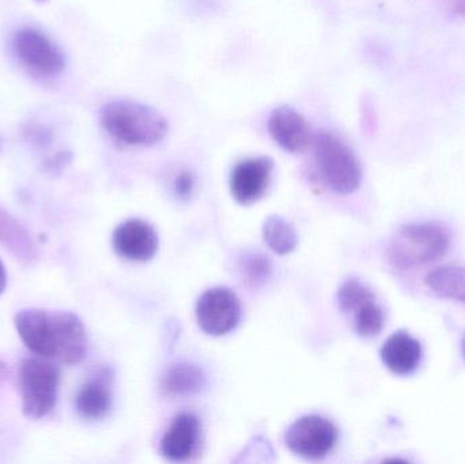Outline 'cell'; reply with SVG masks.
<instances>
[{
    "mask_svg": "<svg viewBox=\"0 0 465 464\" xmlns=\"http://www.w3.org/2000/svg\"><path fill=\"white\" fill-rule=\"evenodd\" d=\"M15 327L27 349L43 359L76 365L86 356V330L75 313L19 311Z\"/></svg>",
    "mask_w": 465,
    "mask_h": 464,
    "instance_id": "1",
    "label": "cell"
},
{
    "mask_svg": "<svg viewBox=\"0 0 465 464\" xmlns=\"http://www.w3.org/2000/svg\"><path fill=\"white\" fill-rule=\"evenodd\" d=\"M450 242L452 234L444 223H410L393 234L385 250V259L395 269L409 270L441 258L450 250Z\"/></svg>",
    "mask_w": 465,
    "mask_h": 464,
    "instance_id": "2",
    "label": "cell"
},
{
    "mask_svg": "<svg viewBox=\"0 0 465 464\" xmlns=\"http://www.w3.org/2000/svg\"><path fill=\"white\" fill-rule=\"evenodd\" d=\"M101 123L106 133L128 146H154L169 131L165 117L135 101H114L104 106Z\"/></svg>",
    "mask_w": 465,
    "mask_h": 464,
    "instance_id": "3",
    "label": "cell"
},
{
    "mask_svg": "<svg viewBox=\"0 0 465 464\" xmlns=\"http://www.w3.org/2000/svg\"><path fill=\"white\" fill-rule=\"evenodd\" d=\"M314 158L325 184L341 195L360 188L362 171L352 150L332 133L314 136Z\"/></svg>",
    "mask_w": 465,
    "mask_h": 464,
    "instance_id": "4",
    "label": "cell"
},
{
    "mask_svg": "<svg viewBox=\"0 0 465 464\" xmlns=\"http://www.w3.org/2000/svg\"><path fill=\"white\" fill-rule=\"evenodd\" d=\"M60 370L41 360L26 359L19 367L22 410L29 419L48 416L56 405Z\"/></svg>",
    "mask_w": 465,
    "mask_h": 464,
    "instance_id": "5",
    "label": "cell"
},
{
    "mask_svg": "<svg viewBox=\"0 0 465 464\" xmlns=\"http://www.w3.org/2000/svg\"><path fill=\"white\" fill-rule=\"evenodd\" d=\"M339 433L330 420L320 416H305L297 420L286 433L290 451L306 459H322L332 452Z\"/></svg>",
    "mask_w": 465,
    "mask_h": 464,
    "instance_id": "6",
    "label": "cell"
},
{
    "mask_svg": "<svg viewBox=\"0 0 465 464\" xmlns=\"http://www.w3.org/2000/svg\"><path fill=\"white\" fill-rule=\"evenodd\" d=\"M196 316L199 326L206 334L223 337L240 323V300L231 289H210L199 299Z\"/></svg>",
    "mask_w": 465,
    "mask_h": 464,
    "instance_id": "7",
    "label": "cell"
},
{
    "mask_svg": "<svg viewBox=\"0 0 465 464\" xmlns=\"http://www.w3.org/2000/svg\"><path fill=\"white\" fill-rule=\"evenodd\" d=\"M14 46L25 65L40 75H56L64 68V59L59 49L38 30L30 27L19 30L14 38Z\"/></svg>",
    "mask_w": 465,
    "mask_h": 464,
    "instance_id": "8",
    "label": "cell"
},
{
    "mask_svg": "<svg viewBox=\"0 0 465 464\" xmlns=\"http://www.w3.org/2000/svg\"><path fill=\"white\" fill-rule=\"evenodd\" d=\"M273 163L270 158H249L235 165L231 177L232 198L240 204L256 203L270 187Z\"/></svg>",
    "mask_w": 465,
    "mask_h": 464,
    "instance_id": "9",
    "label": "cell"
},
{
    "mask_svg": "<svg viewBox=\"0 0 465 464\" xmlns=\"http://www.w3.org/2000/svg\"><path fill=\"white\" fill-rule=\"evenodd\" d=\"M268 131L282 149L294 154L306 152L313 144L311 125L302 114L290 106H281L271 114Z\"/></svg>",
    "mask_w": 465,
    "mask_h": 464,
    "instance_id": "10",
    "label": "cell"
},
{
    "mask_svg": "<svg viewBox=\"0 0 465 464\" xmlns=\"http://www.w3.org/2000/svg\"><path fill=\"white\" fill-rule=\"evenodd\" d=\"M114 245L116 252L128 261H150L157 253V232L144 221L128 220L114 231Z\"/></svg>",
    "mask_w": 465,
    "mask_h": 464,
    "instance_id": "11",
    "label": "cell"
},
{
    "mask_svg": "<svg viewBox=\"0 0 465 464\" xmlns=\"http://www.w3.org/2000/svg\"><path fill=\"white\" fill-rule=\"evenodd\" d=\"M201 425L193 414H180L161 441V452L172 462L190 460L198 451Z\"/></svg>",
    "mask_w": 465,
    "mask_h": 464,
    "instance_id": "12",
    "label": "cell"
},
{
    "mask_svg": "<svg viewBox=\"0 0 465 464\" xmlns=\"http://www.w3.org/2000/svg\"><path fill=\"white\" fill-rule=\"evenodd\" d=\"M423 349L417 338L409 332L398 331L388 338L381 349L385 367L399 376H409L420 368Z\"/></svg>",
    "mask_w": 465,
    "mask_h": 464,
    "instance_id": "13",
    "label": "cell"
},
{
    "mask_svg": "<svg viewBox=\"0 0 465 464\" xmlns=\"http://www.w3.org/2000/svg\"><path fill=\"white\" fill-rule=\"evenodd\" d=\"M0 244L25 266H30L38 259L37 248L29 232L2 207H0Z\"/></svg>",
    "mask_w": 465,
    "mask_h": 464,
    "instance_id": "14",
    "label": "cell"
},
{
    "mask_svg": "<svg viewBox=\"0 0 465 464\" xmlns=\"http://www.w3.org/2000/svg\"><path fill=\"white\" fill-rule=\"evenodd\" d=\"M206 384V376L198 365L177 362L171 365L163 375L161 387L168 397H190L198 394Z\"/></svg>",
    "mask_w": 465,
    "mask_h": 464,
    "instance_id": "15",
    "label": "cell"
},
{
    "mask_svg": "<svg viewBox=\"0 0 465 464\" xmlns=\"http://www.w3.org/2000/svg\"><path fill=\"white\" fill-rule=\"evenodd\" d=\"M76 410L84 419L98 421L108 414L112 405L111 390L101 379L87 381L75 400Z\"/></svg>",
    "mask_w": 465,
    "mask_h": 464,
    "instance_id": "16",
    "label": "cell"
},
{
    "mask_svg": "<svg viewBox=\"0 0 465 464\" xmlns=\"http://www.w3.org/2000/svg\"><path fill=\"white\" fill-rule=\"evenodd\" d=\"M428 288L442 299L455 300L465 304V267L448 264L429 272Z\"/></svg>",
    "mask_w": 465,
    "mask_h": 464,
    "instance_id": "17",
    "label": "cell"
},
{
    "mask_svg": "<svg viewBox=\"0 0 465 464\" xmlns=\"http://www.w3.org/2000/svg\"><path fill=\"white\" fill-rule=\"evenodd\" d=\"M265 244L278 255L292 252L298 244V236L292 225L279 215H271L262 226Z\"/></svg>",
    "mask_w": 465,
    "mask_h": 464,
    "instance_id": "18",
    "label": "cell"
},
{
    "mask_svg": "<svg viewBox=\"0 0 465 464\" xmlns=\"http://www.w3.org/2000/svg\"><path fill=\"white\" fill-rule=\"evenodd\" d=\"M355 331L363 338H373L384 329L385 313L376 299L366 301L354 312Z\"/></svg>",
    "mask_w": 465,
    "mask_h": 464,
    "instance_id": "19",
    "label": "cell"
},
{
    "mask_svg": "<svg viewBox=\"0 0 465 464\" xmlns=\"http://www.w3.org/2000/svg\"><path fill=\"white\" fill-rule=\"evenodd\" d=\"M339 305L346 313H354L366 301L376 299L371 289L357 280L346 281L339 289Z\"/></svg>",
    "mask_w": 465,
    "mask_h": 464,
    "instance_id": "20",
    "label": "cell"
},
{
    "mask_svg": "<svg viewBox=\"0 0 465 464\" xmlns=\"http://www.w3.org/2000/svg\"><path fill=\"white\" fill-rule=\"evenodd\" d=\"M245 271L251 281H262L270 272V263L262 255L251 256L245 264Z\"/></svg>",
    "mask_w": 465,
    "mask_h": 464,
    "instance_id": "21",
    "label": "cell"
},
{
    "mask_svg": "<svg viewBox=\"0 0 465 464\" xmlns=\"http://www.w3.org/2000/svg\"><path fill=\"white\" fill-rule=\"evenodd\" d=\"M193 188H195V179H193L191 172H182V173L176 177L174 190H176V193L180 198H190V196L193 195Z\"/></svg>",
    "mask_w": 465,
    "mask_h": 464,
    "instance_id": "22",
    "label": "cell"
},
{
    "mask_svg": "<svg viewBox=\"0 0 465 464\" xmlns=\"http://www.w3.org/2000/svg\"><path fill=\"white\" fill-rule=\"evenodd\" d=\"M8 376H10V372H8L7 365L0 361V386L7 381Z\"/></svg>",
    "mask_w": 465,
    "mask_h": 464,
    "instance_id": "23",
    "label": "cell"
},
{
    "mask_svg": "<svg viewBox=\"0 0 465 464\" xmlns=\"http://www.w3.org/2000/svg\"><path fill=\"white\" fill-rule=\"evenodd\" d=\"M5 283H7V275H5V266H3L2 261H0V294L5 289Z\"/></svg>",
    "mask_w": 465,
    "mask_h": 464,
    "instance_id": "24",
    "label": "cell"
},
{
    "mask_svg": "<svg viewBox=\"0 0 465 464\" xmlns=\"http://www.w3.org/2000/svg\"><path fill=\"white\" fill-rule=\"evenodd\" d=\"M463 354H464V357H465V338H464V341H463Z\"/></svg>",
    "mask_w": 465,
    "mask_h": 464,
    "instance_id": "25",
    "label": "cell"
},
{
    "mask_svg": "<svg viewBox=\"0 0 465 464\" xmlns=\"http://www.w3.org/2000/svg\"><path fill=\"white\" fill-rule=\"evenodd\" d=\"M37 2H45V0H37Z\"/></svg>",
    "mask_w": 465,
    "mask_h": 464,
    "instance_id": "26",
    "label": "cell"
}]
</instances>
